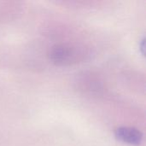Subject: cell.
Wrapping results in <instances>:
<instances>
[{"mask_svg":"<svg viewBox=\"0 0 146 146\" xmlns=\"http://www.w3.org/2000/svg\"><path fill=\"white\" fill-rule=\"evenodd\" d=\"M48 56L54 64L67 66L86 60L90 56V51L84 45L65 43L53 45L48 52Z\"/></svg>","mask_w":146,"mask_h":146,"instance_id":"1","label":"cell"},{"mask_svg":"<svg viewBox=\"0 0 146 146\" xmlns=\"http://www.w3.org/2000/svg\"><path fill=\"white\" fill-rule=\"evenodd\" d=\"M115 135L119 141L130 145H139L144 139V135L139 130L131 127H118Z\"/></svg>","mask_w":146,"mask_h":146,"instance_id":"2","label":"cell"}]
</instances>
